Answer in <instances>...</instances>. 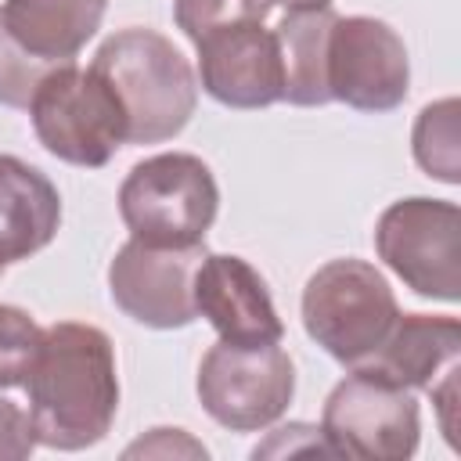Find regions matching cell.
Returning <instances> with one entry per match:
<instances>
[{
	"label": "cell",
	"mask_w": 461,
	"mask_h": 461,
	"mask_svg": "<svg viewBox=\"0 0 461 461\" xmlns=\"http://www.w3.org/2000/svg\"><path fill=\"white\" fill-rule=\"evenodd\" d=\"M25 403L40 447H97L119 411L115 346L97 324L58 321L43 328L40 357L25 378Z\"/></svg>",
	"instance_id": "obj_1"
},
{
	"label": "cell",
	"mask_w": 461,
	"mask_h": 461,
	"mask_svg": "<svg viewBox=\"0 0 461 461\" xmlns=\"http://www.w3.org/2000/svg\"><path fill=\"white\" fill-rule=\"evenodd\" d=\"M126 112V144L173 140L194 115L198 79L187 58L155 29L130 25L112 32L90 61Z\"/></svg>",
	"instance_id": "obj_2"
},
{
	"label": "cell",
	"mask_w": 461,
	"mask_h": 461,
	"mask_svg": "<svg viewBox=\"0 0 461 461\" xmlns=\"http://www.w3.org/2000/svg\"><path fill=\"white\" fill-rule=\"evenodd\" d=\"M306 335L342 367L367 360L400 317V303L385 274L367 259H328L303 288Z\"/></svg>",
	"instance_id": "obj_3"
},
{
	"label": "cell",
	"mask_w": 461,
	"mask_h": 461,
	"mask_svg": "<svg viewBox=\"0 0 461 461\" xmlns=\"http://www.w3.org/2000/svg\"><path fill=\"white\" fill-rule=\"evenodd\" d=\"M220 212L212 169L191 151H162L137 162L119 184V216L130 238L148 245H202Z\"/></svg>",
	"instance_id": "obj_4"
},
{
	"label": "cell",
	"mask_w": 461,
	"mask_h": 461,
	"mask_svg": "<svg viewBox=\"0 0 461 461\" xmlns=\"http://www.w3.org/2000/svg\"><path fill=\"white\" fill-rule=\"evenodd\" d=\"M36 140L61 162L101 169L126 144V112L112 83L76 61L47 72L29 101Z\"/></svg>",
	"instance_id": "obj_5"
},
{
	"label": "cell",
	"mask_w": 461,
	"mask_h": 461,
	"mask_svg": "<svg viewBox=\"0 0 461 461\" xmlns=\"http://www.w3.org/2000/svg\"><path fill=\"white\" fill-rule=\"evenodd\" d=\"M378 259L418 295L461 299V209L447 198H400L375 223Z\"/></svg>",
	"instance_id": "obj_6"
},
{
	"label": "cell",
	"mask_w": 461,
	"mask_h": 461,
	"mask_svg": "<svg viewBox=\"0 0 461 461\" xmlns=\"http://www.w3.org/2000/svg\"><path fill=\"white\" fill-rule=\"evenodd\" d=\"M198 403L230 432H259L274 425L295 396V364L281 342L234 346L216 342L198 364Z\"/></svg>",
	"instance_id": "obj_7"
},
{
	"label": "cell",
	"mask_w": 461,
	"mask_h": 461,
	"mask_svg": "<svg viewBox=\"0 0 461 461\" xmlns=\"http://www.w3.org/2000/svg\"><path fill=\"white\" fill-rule=\"evenodd\" d=\"M321 439L335 457L407 461L421 439V411L411 389L349 371L324 400Z\"/></svg>",
	"instance_id": "obj_8"
},
{
	"label": "cell",
	"mask_w": 461,
	"mask_h": 461,
	"mask_svg": "<svg viewBox=\"0 0 461 461\" xmlns=\"http://www.w3.org/2000/svg\"><path fill=\"white\" fill-rule=\"evenodd\" d=\"M411 58L400 32L371 14H335L328 36V94L357 112H393L407 101Z\"/></svg>",
	"instance_id": "obj_9"
},
{
	"label": "cell",
	"mask_w": 461,
	"mask_h": 461,
	"mask_svg": "<svg viewBox=\"0 0 461 461\" xmlns=\"http://www.w3.org/2000/svg\"><path fill=\"white\" fill-rule=\"evenodd\" d=\"M202 245H148L130 238L108 263L112 303L137 324L173 331L198 321L194 310V270L205 256Z\"/></svg>",
	"instance_id": "obj_10"
},
{
	"label": "cell",
	"mask_w": 461,
	"mask_h": 461,
	"mask_svg": "<svg viewBox=\"0 0 461 461\" xmlns=\"http://www.w3.org/2000/svg\"><path fill=\"white\" fill-rule=\"evenodd\" d=\"M198 86L223 108L256 112L270 108L285 94V65L274 29L263 22H241L216 29L194 43Z\"/></svg>",
	"instance_id": "obj_11"
},
{
	"label": "cell",
	"mask_w": 461,
	"mask_h": 461,
	"mask_svg": "<svg viewBox=\"0 0 461 461\" xmlns=\"http://www.w3.org/2000/svg\"><path fill=\"white\" fill-rule=\"evenodd\" d=\"M194 310L216 328L223 342L234 346H263L285 339V324L263 274L230 252L202 256L194 270Z\"/></svg>",
	"instance_id": "obj_12"
},
{
	"label": "cell",
	"mask_w": 461,
	"mask_h": 461,
	"mask_svg": "<svg viewBox=\"0 0 461 461\" xmlns=\"http://www.w3.org/2000/svg\"><path fill=\"white\" fill-rule=\"evenodd\" d=\"M461 364V321L436 313H400L382 346L349 371H367L411 393H432Z\"/></svg>",
	"instance_id": "obj_13"
},
{
	"label": "cell",
	"mask_w": 461,
	"mask_h": 461,
	"mask_svg": "<svg viewBox=\"0 0 461 461\" xmlns=\"http://www.w3.org/2000/svg\"><path fill=\"white\" fill-rule=\"evenodd\" d=\"M61 227V194L50 176L18 155H0V263L47 249Z\"/></svg>",
	"instance_id": "obj_14"
},
{
	"label": "cell",
	"mask_w": 461,
	"mask_h": 461,
	"mask_svg": "<svg viewBox=\"0 0 461 461\" xmlns=\"http://www.w3.org/2000/svg\"><path fill=\"white\" fill-rule=\"evenodd\" d=\"M108 0H4L0 22L11 40L43 65H68L94 40Z\"/></svg>",
	"instance_id": "obj_15"
},
{
	"label": "cell",
	"mask_w": 461,
	"mask_h": 461,
	"mask_svg": "<svg viewBox=\"0 0 461 461\" xmlns=\"http://www.w3.org/2000/svg\"><path fill=\"white\" fill-rule=\"evenodd\" d=\"M335 25V11H285L274 36L285 65V94L281 101L299 108L328 104V36Z\"/></svg>",
	"instance_id": "obj_16"
},
{
	"label": "cell",
	"mask_w": 461,
	"mask_h": 461,
	"mask_svg": "<svg viewBox=\"0 0 461 461\" xmlns=\"http://www.w3.org/2000/svg\"><path fill=\"white\" fill-rule=\"evenodd\" d=\"M457 115L461 104L457 97L432 101L418 112L414 130H411V151L414 162L443 180V184H461V137H457Z\"/></svg>",
	"instance_id": "obj_17"
},
{
	"label": "cell",
	"mask_w": 461,
	"mask_h": 461,
	"mask_svg": "<svg viewBox=\"0 0 461 461\" xmlns=\"http://www.w3.org/2000/svg\"><path fill=\"white\" fill-rule=\"evenodd\" d=\"M43 346V328L29 317V310L0 303V389L25 385Z\"/></svg>",
	"instance_id": "obj_18"
},
{
	"label": "cell",
	"mask_w": 461,
	"mask_h": 461,
	"mask_svg": "<svg viewBox=\"0 0 461 461\" xmlns=\"http://www.w3.org/2000/svg\"><path fill=\"white\" fill-rule=\"evenodd\" d=\"M270 7V0H173V22L191 43H198L202 36L227 25L267 22Z\"/></svg>",
	"instance_id": "obj_19"
},
{
	"label": "cell",
	"mask_w": 461,
	"mask_h": 461,
	"mask_svg": "<svg viewBox=\"0 0 461 461\" xmlns=\"http://www.w3.org/2000/svg\"><path fill=\"white\" fill-rule=\"evenodd\" d=\"M47 72H54V65H43L32 54H25L0 22V104L29 108V101Z\"/></svg>",
	"instance_id": "obj_20"
},
{
	"label": "cell",
	"mask_w": 461,
	"mask_h": 461,
	"mask_svg": "<svg viewBox=\"0 0 461 461\" xmlns=\"http://www.w3.org/2000/svg\"><path fill=\"white\" fill-rule=\"evenodd\" d=\"M40 447L29 411H22L14 400L0 396V461H22Z\"/></svg>",
	"instance_id": "obj_21"
},
{
	"label": "cell",
	"mask_w": 461,
	"mask_h": 461,
	"mask_svg": "<svg viewBox=\"0 0 461 461\" xmlns=\"http://www.w3.org/2000/svg\"><path fill=\"white\" fill-rule=\"evenodd\" d=\"M137 454H158V457L187 454V457H205L209 450L202 443H194L184 429H151L148 439H137V443L126 447V457H137Z\"/></svg>",
	"instance_id": "obj_22"
},
{
	"label": "cell",
	"mask_w": 461,
	"mask_h": 461,
	"mask_svg": "<svg viewBox=\"0 0 461 461\" xmlns=\"http://www.w3.org/2000/svg\"><path fill=\"white\" fill-rule=\"evenodd\" d=\"M270 4H281L285 11H324L335 0H270Z\"/></svg>",
	"instance_id": "obj_23"
},
{
	"label": "cell",
	"mask_w": 461,
	"mask_h": 461,
	"mask_svg": "<svg viewBox=\"0 0 461 461\" xmlns=\"http://www.w3.org/2000/svg\"><path fill=\"white\" fill-rule=\"evenodd\" d=\"M0 277H4V263H0Z\"/></svg>",
	"instance_id": "obj_24"
}]
</instances>
